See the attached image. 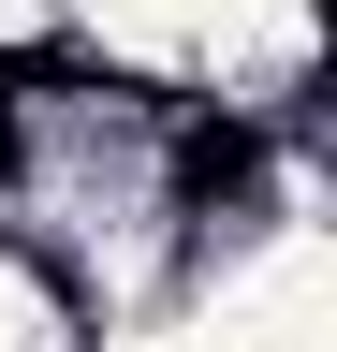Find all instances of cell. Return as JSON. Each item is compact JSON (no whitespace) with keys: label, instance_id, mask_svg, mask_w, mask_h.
I'll use <instances>...</instances> for the list:
<instances>
[{"label":"cell","instance_id":"cell-1","mask_svg":"<svg viewBox=\"0 0 337 352\" xmlns=\"http://www.w3.org/2000/svg\"><path fill=\"white\" fill-rule=\"evenodd\" d=\"M249 162H264V132H249V118H191V132H176V191H191V206L249 191Z\"/></svg>","mask_w":337,"mask_h":352}]
</instances>
